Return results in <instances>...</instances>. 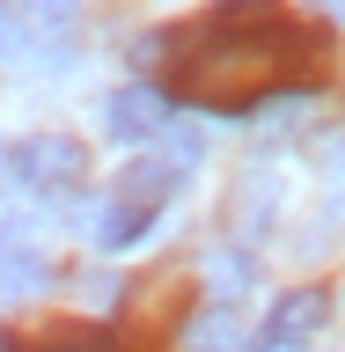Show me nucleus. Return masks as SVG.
Returning <instances> with one entry per match:
<instances>
[{
  "instance_id": "20e7f679",
  "label": "nucleus",
  "mask_w": 345,
  "mask_h": 352,
  "mask_svg": "<svg viewBox=\"0 0 345 352\" xmlns=\"http://www.w3.org/2000/svg\"><path fill=\"white\" fill-rule=\"evenodd\" d=\"M162 125H169V96H162V88H147V81L118 88V96L103 103V132H110V140H125V147L162 140Z\"/></svg>"
},
{
  "instance_id": "7ed1b4c3",
  "label": "nucleus",
  "mask_w": 345,
  "mask_h": 352,
  "mask_svg": "<svg viewBox=\"0 0 345 352\" xmlns=\"http://www.w3.org/2000/svg\"><path fill=\"white\" fill-rule=\"evenodd\" d=\"M324 316H331L324 286H286L280 301H272V316H264V352H302L324 330Z\"/></svg>"
},
{
  "instance_id": "f257e3e1",
  "label": "nucleus",
  "mask_w": 345,
  "mask_h": 352,
  "mask_svg": "<svg viewBox=\"0 0 345 352\" xmlns=\"http://www.w3.org/2000/svg\"><path fill=\"white\" fill-rule=\"evenodd\" d=\"M140 52H162V74L176 103L198 110H258L264 96H294V88L316 81V59H324V37L294 22L280 0H220L206 15L176 22L162 37H147Z\"/></svg>"
},
{
  "instance_id": "6e6552de",
  "label": "nucleus",
  "mask_w": 345,
  "mask_h": 352,
  "mask_svg": "<svg viewBox=\"0 0 345 352\" xmlns=\"http://www.w3.org/2000/svg\"><path fill=\"white\" fill-rule=\"evenodd\" d=\"M258 279V264H250V250H213V301H236V286H250Z\"/></svg>"
},
{
  "instance_id": "9d476101",
  "label": "nucleus",
  "mask_w": 345,
  "mask_h": 352,
  "mask_svg": "<svg viewBox=\"0 0 345 352\" xmlns=\"http://www.w3.org/2000/svg\"><path fill=\"white\" fill-rule=\"evenodd\" d=\"M22 15L30 22H44V30H59V22H74V8H81V0H15Z\"/></svg>"
},
{
  "instance_id": "39448f33",
  "label": "nucleus",
  "mask_w": 345,
  "mask_h": 352,
  "mask_svg": "<svg viewBox=\"0 0 345 352\" xmlns=\"http://www.w3.org/2000/svg\"><path fill=\"white\" fill-rule=\"evenodd\" d=\"M176 191H184V162H162V154H147V162L118 169V184H110L103 198H118V206H132V213H147V220H154Z\"/></svg>"
},
{
  "instance_id": "423d86ee",
  "label": "nucleus",
  "mask_w": 345,
  "mask_h": 352,
  "mask_svg": "<svg viewBox=\"0 0 345 352\" xmlns=\"http://www.w3.org/2000/svg\"><path fill=\"white\" fill-rule=\"evenodd\" d=\"M44 286H52L44 250L30 235H15V228H0V301H30V294H44Z\"/></svg>"
},
{
  "instance_id": "9b49d317",
  "label": "nucleus",
  "mask_w": 345,
  "mask_h": 352,
  "mask_svg": "<svg viewBox=\"0 0 345 352\" xmlns=\"http://www.w3.org/2000/svg\"><path fill=\"white\" fill-rule=\"evenodd\" d=\"M52 352H96V345H52Z\"/></svg>"
},
{
  "instance_id": "1a4fd4ad",
  "label": "nucleus",
  "mask_w": 345,
  "mask_h": 352,
  "mask_svg": "<svg viewBox=\"0 0 345 352\" xmlns=\"http://www.w3.org/2000/svg\"><path fill=\"white\" fill-rule=\"evenodd\" d=\"M302 96H286V103L280 110H272V118H264V125H258V140H294V132H302Z\"/></svg>"
},
{
  "instance_id": "0eeeda50",
  "label": "nucleus",
  "mask_w": 345,
  "mask_h": 352,
  "mask_svg": "<svg viewBox=\"0 0 345 352\" xmlns=\"http://www.w3.org/2000/svg\"><path fill=\"white\" fill-rule=\"evenodd\" d=\"M184 352H242V316L236 301H206L184 323Z\"/></svg>"
},
{
  "instance_id": "f03ea898",
  "label": "nucleus",
  "mask_w": 345,
  "mask_h": 352,
  "mask_svg": "<svg viewBox=\"0 0 345 352\" xmlns=\"http://www.w3.org/2000/svg\"><path fill=\"white\" fill-rule=\"evenodd\" d=\"M0 176H8V184L22 176L30 191H74V184L88 176V147L74 140V132H30L22 147L0 154Z\"/></svg>"
},
{
  "instance_id": "f8f14e48",
  "label": "nucleus",
  "mask_w": 345,
  "mask_h": 352,
  "mask_svg": "<svg viewBox=\"0 0 345 352\" xmlns=\"http://www.w3.org/2000/svg\"><path fill=\"white\" fill-rule=\"evenodd\" d=\"M0 352H15V338H8V330H0Z\"/></svg>"
}]
</instances>
